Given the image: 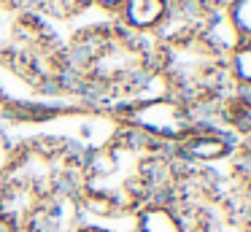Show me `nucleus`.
Here are the masks:
<instances>
[{
  "mask_svg": "<svg viewBox=\"0 0 251 232\" xmlns=\"http://www.w3.org/2000/svg\"><path fill=\"white\" fill-rule=\"evenodd\" d=\"M76 232H114V230H108V227H103V224H81Z\"/></svg>",
  "mask_w": 251,
  "mask_h": 232,
  "instance_id": "obj_16",
  "label": "nucleus"
},
{
  "mask_svg": "<svg viewBox=\"0 0 251 232\" xmlns=\"http://www.w3.org/2000/svg\"><path fill=\"white\" fill-rule=\"evenodd\" d=\"M19 149H22V143L14 140L6 129H0V181L11 173L14 162H17V156H19Z\"/></svg>",
  "mask_w": 251,
  "mask_h": 232,
  "instance_id": "obj_12",
  "label": "nucleus"
},
{
  "mask_svg": "<svg viewBox=\"0 0 251 232\" xmlns=\"http://www.w3.org/2000/svg\"><path fill=\"white\" fill-rule=\"evenodd\" d=\"M0 62L35 86L62 89V46L19 0H0Z\"/></svg>",
  "mask_w": 251,
  "mask_h": 232,
  "instance_id": "obj_3",
  "label": "nucleus"
},
{
  "mask_svg": "<svg viewBox=\"0 0 251 232\" xmlns=\"http://www.w3.org/2000/svg\"><path fill=\"white\" fill-rule=\"evenodd\" d=\"M224 70L232 92L251 95V41H240L224 54Z\"/></svg>",
  "mask_w": 251,
  "mask_h": 232,
  "instance_id": "obj_8",
  "label": "nucleus"
},
{
  "mask_svg": "<svg viewBox=\"0 0 251 232\" xmlns=\"http://www.w3.org/2000/svg\"><path fill=\"white\" fill-rule=\"evenodd\" d=\"M89 3L98 5V8H103V11H108V14H116L119 5H122V0H89Z\"/></svg>",
  "mask_w": 251,
  "mask_h": 232,
  "instance_id": "obj_15",
  "label": "nucleus"
},
{
  "mask_svg": "<svg viewBox=\"0 0 251 232\" xmlns=\"http://www.w3.org/2000/svg\"><path fill=\"white\" fill-rule=\"evenodd\" d=\"M62 89L76 92L95 108H111L146 95L157 81L154 38L119 25L84 27L62 46Z\"/></svg>",
  "mask_w": 251,
  "mask_h": 232,
  "instance_id": "obj_1",
  "label": "nucleus"
},
{
  "mask_svg": "<svg viewBox=\"0 0 251 232\" xmlns=\"http://www.w3.org/2000/svg\"><path fill=\"white\" fill-rule=\"evenodd\" d=\"M111 113H114L119 127L130 129V132L141 135L162 149L178 146L197 124H202L197 108H192L186 100L165 89L157 95H138L122 105L111 108Z\"/></svg>",
  "mask_w": 251,
  "mask_h": 232,
  "instance_id": "obj_4",
  "label": "nucleus"
},
{
  "mask_svg": "<svg viewBox=\"0 0 251 232\" xmlns=\"http://www.w3.org/2000/svg\"><path fill=\"white\" fill-rule=\"evenodd\" d=\"M232 156H235V173H238V181L251 192V140H243V146L235 149Z\"/></svg>",
  "mask_w": 251,
  "mask_h": 232,
  "instance_id": "obj_13",
  "label": "nucleus"
},
{
  "mask_svg": "<svg viewBox=\"0 0 251 232\" xmlns=\"http://www.w3.org/2000/svg\"><path fill=\"white\" fill-rule=\"evenodd\" d=\"M170 14V0H122L116 25L143 38H154Z\"/></svg>",
  "mask_w": 251,
  "mask_h": 232,
  "instance_id": "obj_6",
  "label": "nucleus"
},
{
  "mask_svg": "<svg viewBox=\"0 0 251 232\" xmlns=\"http://www.w3.org/2000/svg\"><path fill=\"white\" fill-rule=\"evenodd\" d=\"M173 156L192 167H211L235 154V140L227 129L216 124H197L178 146H173Z\"/></svg>",
  "mask_w": 251,
  "mask_h": 232,
  "instance_id": "obj_5",
  "label": "nucleus"
},
{
  "mask_svg": "<svg viewBox=\"0 0 251 232\" xmlns=\"http://www.w3.org/2000/svg\"><path fill=\"white\" fill-rule=\"evenodd\" d=\"M216 108H219V113H222L224 127H229L232 132L243 135V140H251V95H238V92H232V95L224 97Z\"/></svg>",
  "mask_w": 251,
  "mask_h": 232,
  "instance_id": "obj_9",
  "label": "nucleus"
},
{
  "mask_svg": "<svg viewBox=\"0 0 251 232\" xmlns=\"http://www.w3.org/2000/svg\"><path fill=\"white\" fill-rule=\"evenodd\" d=\"M157 78L162 89L186 100L197 113L202 108L219 105L232 95V86L224 70V54L202 38V32L170 35L154 41Z\"/></svg>",
  "mask_w": 251,
  "mask_h": 232,
  "instance_id": "obj_2",
  "label": "nucleus"
},
{
  "mask_svg": "<svg viewBox=\"0 0 251 232\" xmlns=\"http://www.w3.org/2000/svg\"><path fill=\"white\" fill-rule=\"evenodd\" d=\"M173 5H181V8H192V11H200V14H211V11L222 8L224 0H170Z\"/></svg>",
  "mask_w": 251,
  "mask_h": 232,
  "instance_id": "obj_14",
  "label": "nucleus"
},
{
  "mask_svg": "<svg viewBox=\"0 0 251 232\" xmlns=\"http://www.w3.org/2000/svg\"><path fill=\"white\" fill-rule=\"evenodd\" d=\"M130 216L132 232H189L186 216L170 200H146Z\"/></svg>",
  "mask_w": 251,
  "mask_h": 232,
  "instance_id": "obj_7",
  "label": "nucleus"
},
{
  "mask_svg": "<svg viewBox=\"0 0 251 232\" xmlns=\"http://www.w3.org/2000/svg\"><path fill=\"white\" fill-rule=\"evenodd\" d=\"M30 14L41 16H51V19H71V16H78L81 11H87L89 0H19Z\"/></svg>",
  "mask_w": 251,
  "mask_h": 232,
  "instance_id": "obj_10",
  "label": "nucleus"
},
{
  "mask_svg": "<svg viewBox=\"0 0 251 232\" xmlns=\"http://www.w3.org/2000/svg\"><path fill=\"white\" fill-rule=\"evenodd\" d=\"M224 16L238 41H251V0H224Z\"/></svg>",
  "mask_w": 251,
  "mask_h": 232,
  "instance_id": "obj_11",
  "label": "nucleus"
}]
</instances>
